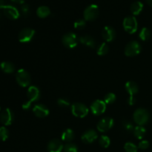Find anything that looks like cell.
Listing matches in <instances>:
<instances>
[{
	"mask_svg": "<svg viewBox=\"0 0 152 152\" xmlns=\"http://www.w3.org/2000/svg\"><path fill=\"white\" fill-rule=\"evenodd\" d=\"M75 137V134H74V132L72 129H67L64 131L62 133L61 135V139L63 142H71V141H73V140Z\"/></svg>",
	"mask_w": 152,
	"mask_h": 152,
	"instance_id": "44dd1931",
	"label": "cell"
},
{
	"mask_svg": "<svg viewBox=\"0 0 152 152\" xmlns=\"http://www.w3.org/2000/svg\"><path fill=\"white\" fill-rule=\"evenodd\" d=\"M3 12H4V14L5 15L6 17L11 19V20H16L20 16L19 10L16 7L10 5V4L4 6V8H3Z\"/></svg>",
	"mask_w": 152,
	"mask_h": 152,
	"instance_id": "5bb4252c",
	"label": "cell"
},
{
	"mask_svg": "<svg viewBox=\"0 0 152 152\" xmlns=\"http://www.w3.org/2000/svg\"><path fill=\"white\" fill-rule=\"evenodd\" d=\"M62 42L68 48L73 49L78 45V39L74 33L69 32L64 34L62 38Z\"/></svg>",
	"mask_w": 152,
	"mask_h": 152,
	"instance_id": "9c48e42d",
	"label": "cell"
},
{
	"mask_svg": "<svg viewBox=\"0 0 152 152\" xmlns=\"http://www.w3.org/2000/svg\"><path fill=\"white\" fill-rule=\"evenodd\" d=\"M122 126H123V129H125V131H126L128 132H133L134 129V127L132 122L129 121L127 120H123V123H122Z\"/></svg>",
	"mask_w": 152,
	"mask_h": 152,
	"instance_id": "4dcf8cb0",
	"label": "cell"
},
{
	"mask_svg": "<svg viewBox=\"0 0 152 152\" xmlns=\"http://www.w3.org/2000/svg\"><path fill=\"white\" fill-rule=\"evenodd\" d=\"M21 12L25 17H28L30 15V7L27 4H22L21 7Z\"/></svg>",
	"mask_w": 152,
	"mask_h": 152,
	"instance_id": "e575fe53",
	"label": "cell"
},
{
	"mask_svg": "<svg viewBox=\"0 0 152 152\" xmlns=\"http://www.w3.org/2000/svg\"><path fill=\"white\" fill-rule=\"evenodd\" d=\"M109 51V47L106 42H102L99 45L96 49V53L99 56H105Z\"/></svg>",
	"mask_w": 152,
	"mask_h": 152,
	"instance_id": "d4e9b609",
	"label": "cell"
},
{
	"mask_svg": "<svg viewBox=\"0 0 152 152\" xmlns=\"http://www.w3.org/2000/svg\"><path fill=\"white\" fill-rule=\"evenodd\" d=\"M35 31L34 29H32V28H24V29H22L19 32V36H18V39H19V41L20 42L28 43L32 41L34 36H35Z\"/></svg>",
	"mask_w": 152,
	"mask_h": 152,
	"instance_id": "30bf717a",
	"label": "cell"
},
{
	"mask_svg": "<svg viewBox=\"0 0 152 152\" xmlns=\"http://www.w3.org/2000/svg\"><path fill=\"white\" fill-rule=\"evenodd\" d=\"M149 147V142L147 140H142L140 142L139 145H138V148H140L142 150H145Z\"/></svg>",
	"mask_w": 152,
	"mask_h": 152,
	"instance_id": "d590c367",
	"label": "cell"
},
{
	"mask_svg": "<svg viewBox=\"0 0 152 152\" xmlns=\"http://www.w3.org/2000/svg\"><path fill=\"white\" fill-rule=\"evenodd\" d=\"M27 96H28V101L22 105V108L24 110L29 109L33 102H37L40 98V91L38 87L35 86H29L27 91Z\"/></svg>",
	"mask_w": 152,
	"mask_h": 152,
	"instance_id": "6da1fadb",
	"label": "cell"
},
{
	"mask_svg": "<svg viewBox=\"0 0 152 152\" xmlns=\"http://www.w3.org/2000/svg\"><path fill=\"white\" fill-rule=\"evenodd\" d=\"M116 96L115 94L114 93H108L104 97L103 101L105 102L106 105H111V104H113L116 100Z\"/></svg>",
	"mask_w": 152,
	"mask_h": 152,
	"instance_id": "83f0119b",
	"label": "cell"
},
{
	"mask_svg": "<svg viewBox=\"0 0 152 152\" xmlns=\"http://www.w3.org/2000/svg\"><path fill=\"white\" fill-rule=\"evenodd\" d=\"M99 13V9L96 4H92L88 6L84 10L83 13V16H84V19L86 21H88V22H92L94 21L96 18L98 17Z\"/></svg>",
	"mask_w": 152,
	"mask_h": 152,
	"instance_id": "ba28073f",
	"label": "cell"
},
{
	"mask_svg": "<svg viewBox=\"0 0 152 152\" xmlns=\"http://www.w3.org/2000/svg\"><path fill=\"white\" fill-rule=\"evenodd\" d=\"M143 10V4L140 1H136L130 6V10L134 16H137Z\"/></svg>",
	"mask_w": 152,
	"mask_h": 152,
	"instance_id": "ffe728a7",
	"label": "cell"
},
{
	"mask_svg": "<svg viewBox=\"0 0 152 152\" xmlns=\"http://www.w3.org/2000/svg\"><path fill=\"white\" fill-rule=\"evenodd\" d=\"M14 120V114L10 108H5L0 115V121L4 126H10Z\"/></svg>",
	"mask_w": 152,
	"mask_h": 152,
	"instance_id": "4fadbf2b",
	"label": "cell"
},
{
	"mask_svg": "<svg viewBox=\"0 0 152 152\" xmlns=\"http://www.w3.org/2000/svg\"><path fill=\"white\" fill-rule=\"evenodd\" d=\"M9 137V132L5 126L0 127V140L6 141Z\"/></svg>",
	"mask_w": 152,
	"mask_h": 152,
	"instance_id": "f1b7e54d",
	"label": "cell"
},
{
	"mask_svg": "<svg viewBox=\"0 0 152 152\" xmlns=\"http://www.w3.org/2000/svg\"><path fill=\"white\" fill-rule=\"evenodd\" d=\"M98 138L97 132L93 129H89V130L86 131L83 134L81 137V139L84 143L90 144L94 142Z\"/></svg>",
	"mask_w": 152,
	"mask_h": 152,
	"instance_id": "9a60e30c",
	"label": "cell"
},
{
	"mask_svg": "<svg viewBox=\"0 0 152 152\" xmlns=\"http://www.w3.org/2000/svg\"><path fill=\"white\" fill-rule=\"evenodd\" d=\"M79 42L81 44L90 48H94L95 47V41L94 39L89 35L82 36L79 38Z\"/></svg>",
	"mask_w": 152,
	"mask_h": 152,
	"instance_id": "d6986e66",
	"label": "cell"
},
{
	"mask_svg": "<svg viewBox=\"0 0 152 152\" xmlns=\"http://www.w3.org/2000/svg\"><path fill=\"white\" fill-rule=\"evenodd\" d=\"M64 149V145L59 140L53 139L48 144V152H62Z\"/></svg>",
	"mask_w": 152,
	"mask_h": 152,
	"instance_id": "ac0fdd59",
	"label": "cell"
},
{
	"mask_svg": "<svg viewBox=\"0 0 152 152\" xmlns=\"http://www.w3.org/2000/svg\"><path fill=\"white\" fill-rule=\"evenodd\" d=\"M116 31L114 28L111 26H105L102 31V36L103 39L107 42H110L115 39Z\"/></svg>",
	"mask_w": 152,
	"mask_h": 152,
	"instance_id": "e0dca14e",
	"label": "cell"
},
{
	"mask_svg": "<svg viewBox=\"0 0 152 152\" xmlns=\"http://www.w3.org/2000/svg\"><path fill=\"white\" fill-rule=\"evenodd\" d=\"M50 14V10L48 6H39L37 10V15L38 16V17L41 18V19H44V18L48 17Z\"/></svg>",
	"mask_w": 152,
	"mask_h": 152,
	"instance_id": "603a6c76",
	"label": "cell"
},
{
	"mask_svg": "<svg viewBox=\"0 0 152 152\" xmlns=\"http://www.w3.org/2000/svg\"><path fill=\"white\" fill-rule=\"evenodd\" d=\"M0 111H1V108H0Z\"/></svg>",
	"mask_w": 152,
	"mask_h": 152,
	"instance_id": "ab89813d",
	"label": "cell"
},
{
	"mask_svg": "<svg viewBox=\"0 0 152 152\" xmlns=\"http://www.w3.org/2000/svg\"><path fill=\"white\" fill-rule=\"evenodd\" d=\"M126 91L129 94V97L128 99V104L129 105H134L136 103V99L134 98V95L137 94L139 91V86L135 82L129 81L126 83Z\"/></svg>",
	"mask_w": 152,
	"mask_h": 152,
	"instance_id": "3957f363",
	"label": "cell"
},
{
	"mask_svg": "<svg viewBox=\"0 0 152 152\" xmlns=\"http://www.w3.org/2000/svg\"><path fill=\"white\" fill-rule=\"evenodd\" d=\"M86 26V21L83 19H79L74 23V27L75 29L82 30Z\"/></svg>",
	"mask_w": 152,
	"mask_h": 152,
	"instance_id": "d6a6232c",
	"label": "cell"
},
{
	"mask_svg": "<svg viewBox=\"0 0 152 152\" xmlns=\"http://www.w3.org/2000/svg\"><path fill=\"white\" fill-rule=\"evenodd\" d=\"M114 124V121L112 118L111 117H104L102 120H100L99 121V123H97V126H96V129L99 132H106L108 131H109L111 128L113 127Z\"/></svg>",
	"mask_w": 152,
	"mask_h": 152,
	"instance_id": "7c38bea8",
	"label": "cell"
},
{
	"mask_svg": "<svg viewBox=\"0 0 152 152\" xmlns=\"http://www.w3.org/2000/svg\"><path fill=\"white\" fill-rule=\"evenodd\" d=\"M151 57H152V53H151Z\"/></svg>",
	"mask_w": 152,
	"mask_h": 152,
	"instance_id": "60d3db41",
	"label": "cell"
},
{
	"mask_svg": "<svg viewBox=\"0 0 152 152\" xmlns=\"http://www.w3.org/2000/svg\"><path fill=\"white\" fill-rule=\"evenodd\" d=\"M11 1L15 3H18V4H24L25 2V0H11Z\"/></svg>",
	"mask_w": 152,
	"mask_h": 152,
	"instance_id": "74e56055",
	"label": "cell"
},
{
	"mask_svg": "<svg viewBox=\"0 0 152 152\" xmlns=\"http://www.w3.org/2000/svg\"><path fill=\"white\" fill-rule=\"evenodd\" d=\"M133 118L135 123H136L138 126H143L144 125L148 123V122L149 121V112H148L146 109H145V108H137V109L134 111V113Z\"/></svg>",
	"mask_w": 152,
	"mask_h": 152,
	"instance_id": "7a4b0ae2",
	"label": "cell"
},
{
	"mask_svg": "<svg viewBox=\"0 0 152 152\" xmlns=\"http://www.w3.org/2000/svg\"><path fill=\"white\" fill-rule=\"evenodd\" d=\"M123 26L125 31L129 34H134L138 28V23L136 17L134 16H127L124 19L123 22Z\"/></svg>",
	"mask_w": 152,
	"mask_h": 152,
	"instance_id": "52a82bcc",
	"label": "cell"
},
{
	"mask_svg": "<svg viewBox=\"0 0 152 152\" xmlns=\"http://www.w3.org/2000/svg\"><path fill=\"white\" fill-rule=\"evenodd\" d=\"M124 149L126 152H137V146L132 142H128L125 144Z\"/></svg>",
	"mask_w": 152,
	"mask_h": 152,
	"instance_id": "f546056e",
	"label": "cell"
},
{
	"mask_svg": "<svg viewBox=\"0 0 152 152\" xmlns=\"http://www.w3.org/2000/svg\"><path fill=\"white\" fill-rule=\"evenodd\" d=\"M16 80L19 86L26 88L31 84V75L26 70L21 68L17 71L16 74Z\"/></svg>",
	"mask_w": 152,
	"mask_h": 152,
	"instance_id": "277c9868",
	"label": "cell"
},
{
	"mask_svg": "<svg viewBox=\"0 0 152 152\" xmlns=\"http://www.w3.org/2000/svg\"><path fill=\"white\" fill-rule=\"evenodd\" d=\"M133 133L137 139L142 140L145 137V133H146V130H145V129L143 126H137L134 128V129L133 131Z\"/></svg>",
	"mask_w": 152,
	"mask_h": 152,
	"instance_id": "cb8c5ba5",
	"label": "cell"
},
{
	"mask_svg": "<svg viewBox=\"0 0 152 152\" xmlns=\"http://www.w3.org/2000/svg\"><path fill=\"white\" fill-rule=\"evenodd\" d=\"M64 152H78V148L77 145L71 142H68L64 146Z\"/></svg>",
	"mask_w": 152,
	"mask_h": 152,
	"instance_id": "1f68e13d",
	"label": "cell"
},
{
	"mask_svg": "<svg viewBox=\"0 0 152 152\" xmlns=\"http://www.w3.org/2000/svg\"><path fill=\"white\" fill-rule=\"evenodd\" d=\"M57 104L59 106L62 107V108H67V107H69L70 105H71L70 101L66 98H59V99H58Z\"/></svg>",
	"mask_w": 152,
	"mask_h": 152,
	"instance_id": "836d02e7",
	"label": "cell"
},
{
	"mask_svg": "<svg viewBox=\"0 0 152 152\" xmlns=\"http://www.w3.org/2000/svg\"><path fill=\"white\" fill-rule=\"evenodd\" d=\"M33 112L39 118H45L49 114V109L43 104H37L33 108Z\"/></svg>",
	"mask_w": 152,
	"mask_h": 152,
	"instance_id": "2e32d148",
	"label": "cell"
},
{
	"mask_svg": "<svg viewBox=\"0 0 152 152\" xmlns=\"http://www.w3.org/2000/svg\"><path fill=\"white\" fill-rule=\"evenodd\" d=\"M71 112L74 117L84 118L88 115L89 110L85 104L81 102H75L71 105Z\"/></svg>",
	"mask_w": 152,
	"mask_h": 152,
	"instance_id": "8992f818",
	"label": "cell"
},
{
	"mask_svg": "<svg viewBox=\"0 0 152 152\" xmlns=\"http://www.w3.org/2000/svg\"><path fill=\"white\" fill-rule=\"evenodd\" d=\"M145 1H146L147 4H148V5L152 7V0H145Z\"/></svg>",
	"mask_w": 152,
	"mask_h": 152,
	"instance_id": "f35d334b",
	"label": "cell"
},
{
	"mask_svg": "<svg viewBox=\"0 0 152 152\" xmlns=\"http://www.w3.org/2000/svg\"><path fill=\"white\" fill-rule=\"evenodd\" d=\"M0 68L5 74H12L15 71V66L12 62L4 61L0 64Z\"/></svg>",
	"mask_w": 152,
	"mask_h": 152,
	"instance_id": "7402d4cb",
	"label": "cell"
},
{
	"mask_svg": "<svg viewBox=\"0 0 152 152\" xmlns=\"http://www.w3.org/2000/svg\"><path fill=\"white\" fill-rule=\"evenodd\" d=\"M5 2H4V0H0V9L4 8V7L5 6Z\"/></svg>",
	"mask_w": 152,
	"mask_h": 152,
	"instance_id": "8d00e7d4",
	"label": "cell"
},
{
	"mask_svg": "<svg viewBox=\"0 0 152 152\" xmlns=\"http://www.w3.org/2000/svg\"><path fill=\"white\" fill-rule=\"evenodd\" d=\"M99 143L102 148H106L109 147L110 144H111V140L106 135H102L99 140Z\"/></svg>",
	"mask_w": 152,
	"mask_h": 152,
	"instance_id": "4316f807",
	"label": "cell"
},
{
	"mask_svg": "<svg viewBox=\"0 0 152 152\" xmlns=\"http://www.w3.org/2000/svg\"><path fill=\"white\" fill-rule=\"evenodd\" d=\"M142 50V46L137 41H132L126 45L125 48V54L129 57L137 56Z\"/></svg>",
	"mask_w": 152,
	"mask_h": 152,
	"instance_id": "5b68a950",
	"label": "cell"
},
{
	"mask_svg": "<svg viewBox=\"0 0 152 152\" xmlns=\"http://www.w3.org/2000/svg\"><path fill=\"white\" fill-rule=\"evenodd\" d=\"M151 32L148 28H142L139 34V37L142 41H147L151 38Z\"/></svg>",
	"mask_w": 152,
	"mask_h": 152,
	"instance_id": "484cf974",
	"label": "cell"
},
{
	"mask_svg": "<svg viewBox=\"0 0 152 152\" xmlns=\"http://www.w3.org/2000/svg\"><path fill=\"white\" fill-rule=\"evenodd\" d=\"M91 111L95 116L102 115L106 110V104L103 100L96 99L91 105Z\"/></svg>",
	"mask_w": 152,
	"mask_h": 152,
	"instance_id": "8fae6325",
	"label": "cell"
}]
</instances>
